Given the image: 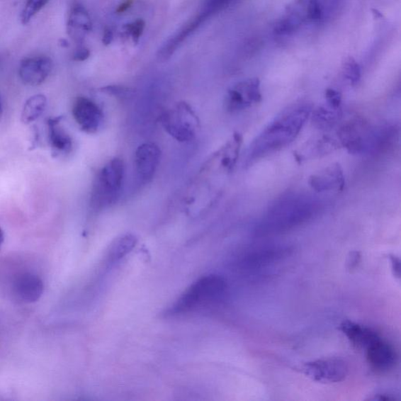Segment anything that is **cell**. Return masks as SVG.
<instances>
[{"label": "cell", "mask_w": 401, "mask_h": 401, "mask_svg": "<svg viewBox=\"0 0 401 401\" xmlns=\"http://www.w3.org/2000/svg\"><path fill=\"white\" fill-rule=\"evenodd\" d=\"M261 100V81L257 78L250 79L230 89L225 106L229 113H236L256 105Z\"/></svg>", "instance_id": "52a82bcc"}, {"label": "cell", "mask_w": 401, "mask_h": 401, "mask_svg": "<svg viewBox=\"0 0 401 401\" xmlns=\"http://www.w3.org/2000/svg\"><path fill=\"white\" fill-rule=\"evenodd\" d=\"M339 143L353 154L388 152L397 142L399 130L395 125H373L361 118L346 122L338 130Z\"/></svg>", "instance_id": "3957f363"}, {"label": "cell", "mask_w": 401, "mask_h": 401, "mask_svg": "<svg viewBox=\"0 0 401 401\" xmlns=\"http://www.w3.org/2000/svg\"><path fill=\"white\" fill-rule=\"evenodd\" d=\"M226 281L218 276L200 278L193 283L170 310V314L181 315L203 310L224 300L227 293Z\"/></svg>", "instance_id": "277c9868"}, {"label": "cell", "mask_w": 401, "mask_h": 401, "mask_svg": "<svg viewBox=\"0 0 401 401\" xmlns=\"http://www.w3.org/2000/svg\"><path fill=\"white\" fill-rule=\"evenodd\" d=\"M58 43H59V45H60L63 48H66V47H69V43L68 42V40H67L65 39H61L60 40H59Z\"/></svg>", "instance_id": "e575fe53"}, {"label": "cell", "mask_w": 401, "mask_h": 401, "mask_svg": "<svg viewBox=\"0 0 401 401\" xmlns=\"http://www.w3.org/2000/svg\"><path fill=\"white\" fill-rule=\"evenodd\" d=\"M339 330L344 334L352 345L356 348L366 349V350L380 338L373 329L350 320L341 322Z\"/></svg>", "instance_id": "d6986e66"}, {"label": "cell", "mask_w": 401, "mask_h": 401, "mask_svg": "<svg viewBox=\"0 0 401 401\" xmlns=\"http://www.w3.org/2000/svg\"><path fill=\"white\" fill-rule=\"evenodd\" d=\"M124 175V162L118 158L110 160L98 171L91 194V206L94 210H106L116 203L121 194Z\"/></svg>", "instance_id": "5b68a950"}, {"label": "cell", "mask_w": 401, "mask_h": 401, "mask_svg": "<svg viewBox=\"0 0 401 401\" xmlns=\"http://www.w3.org/2000/svg\"><path fill=\"white\" fill-rule=\"evenodd\" d=\"M13 288L19 298L26 303L38 301L44 290L41 278L31 273L21 274L14 281Z\"/></svg>", "instance_id": "ffe728a7"}, {"label": "cell", "mask_w": 401, "mask_h": 401, "mask_svg": "<svg viewBox=\"0 0 401 401\" xmlns=\"http://www.w3.org/2000/svg\"><path fill=\"white\" fill-rule=\"evenodd\" d=\"M72 115L79 128L87 133L98 132L103 120L101 108L86 96H79L74 102Z\"/></svg>", "instance_id": "9c48e42d"}, {"label": "cell", "mask_w": 401, "mask_h": 401, "mask_svg": "<svg viewBox=\"0 0 401 401\" xmlns=\"http://www.w3.org/2000/svg\"><path fill=\"white\" fill-rule=\"evenodd\" d=\"M371 400H378V401H390L395 400V397H392L388 395H377L373 398H370Z\"/></svg>", "instance_id": "d6a6232c"}, {"label": "cell", "mask_w": 401, "mask_h": 401, "mask_svg": "<svg viewBox=\"0 0 401 401\" xmlns=\"http://www.w3.org/2000/svg\"><path fill=\"white\" fill-rule=\"evenodd\" d=\"M344 75L351 85L358 83L361 77V67L354 58L349 57L344 65Z\"/></svg>", "instance_id": "cb8c5ba5"}, {"label": "cell", "mask_w": 401, "mask_h": 401, "mask_svg": "<svg viewBox=\"0 0 401 401\" xmlns=\"http://www.w3.org/2000/svg\"><path fill=\"white\" fill-rule=\"evenodd\" d=\"M303 371L315 382L337 383L346 380L349 368L343 360L328 358L306 363L303 367Z\"/></svg>", "instance_id": "ba28073f"}, {"label": "cell", "mask_w": 401, "mask_h": 401, "mask_svg": "<svg viewBox=\"0 0 401 401\" xmlns=\"http://www.w3.org/2000/svg\"><path fill=\"white\" fill-rule=\"evenodd\" d=\"M92 22L85 7L80 4H74L67 21V33L70 38L78 44L84 41L86 35L91 31Z\"/></svg>", "instance_id": "9a60e30c"}, {"label": "cell", "mask_w": 401, "mask_h": 401, "mask_svg": "<svg viewBox=\"0 0 401 401\" xmlns=\"http://www.w3.org/2000/svg\"><path fill=\"white\" fill-rule=\"evenodd\" d=\"M145 28V22L143 20L138 19L132 23L125 25L123 27L125 33L130 37L133 43H137L141 35H143Z\"/></svg>", "instance_id": "4316f807"}, {"label": "cell", "mask_w": 401, "mask_h": 401, "mask_svg": "<svg viewBox=\"0 0 401 401\" xmlns=\"http://www.w3.org/2000/svg\"><path fill=\"white\" fill-rule=\"evenodd\" d=\"M50 0H27L24 9L21 13V21L23 25H27L38 13Z\"/></svg>", "instance_id": "603a6c76"}, {"label": "cell", "mask_w": 401, "mask_h": 401, "mask_svg": "<svg viewBox=\"0 0 401 401\" xmlns=\"http://www.w3.org/2000/svg\"><path fill=\"white\" fill-rule=\"evenodd\" d=\"M359 259L360 256L358 254L354 252V254H351V257H350V261H349L348 264L351 265V267H354L358 263Z\"/></svg>", "instance_id": "836d02e7"}, {"label": "cell", "mask_w": 401, "mask_h": 401, "mask_svg": "<svg viewBox=\"0 0 401 401\" xmlns=\"http://www.w3.org/2000/svg\"><path fill=\"white\" fill-rule=\"evenodd\" d=\"M341 105L340 93L333 89H328L325 92L324 102L312 110V120L319 128L327 130L333 128L340 120Z\"/></svg>", "instance_id": "30bf717a"}, {"label": "cell", "mask_w": 401, "mask_h": 401, "mask_svg": "<svg viewBox=\"0 0 401 401\" xmlns=\"http://www.w3.org/2000/svg\"><path fill=\"white\" fill-rule=\"evenodd\" d=\"M300 21L297 16H289L286 18L281 19L274 31L278 35H288L294 33L295 29L300 26Z\"/></svg>", "instance_id": "484cf974"}, {"label": "cell", "mask_w": 401, "mask_h": 401, "mask_svg": "<svg viewBox=\"0 0 401 401\" xmlns=\"http://www.w3.org/2000/svg\"><path fill=\"white\" fill-rule=\"evenodd\" d=\"M322 9L319 0H307V14L312 21H319L322 18Z\"/></svg>", "instance_id": "83f0119b"}, {"label": "cell", "mask_w": 401, "mask_h": 401, "mask_svg": "<svg viewBox=\"0 0 401 401\" xmlns=\"http://www.w3.org/2000/svg\"><path fill=\"white\" fill-rule=\"evenodd\" d=\"M4 242V233L1 227H0V249H1Z\"/></svg>", "instance_id": "d590c367"}, {"label": "cell", "mask_w": 401, "mask_h": 401, "mask_svg": "<svg viewBox=\"0 0 401 401\" xmlns=\"http://www.w3.org/2000/svg\"><path fill=\"white\" fill-rule=\"evenodd\" d=\"M322 203L316 197L303 193H288L276 200L259 221V237L283 234L307 224L320 212Z\"/></svg>", "instance_id": "7a4b0ae2"}, {"label": "cell", "mask_w": 401, "mask_h": 401, "mask_svg": "<svg viewBox=\"0 0 401 401\" xmlns=\"http://www.w3.org/2000/svg\"><path fill=\"white\" fill-rule=\"evenodd\" d=\"M309 184L312 190L318 193L343 191L345 185L343 169L338 163H334L312 175Z\"/></svg>", "instance_id": "4fadbf2b"}, {"label": "cell", "mask_w": 401, "mask_h": 401, "mask_svg": "<svg viewBox=\"0 0 401 401\" xmlns=\"http://www.w3.org/2000/svg\"><path fill=\"white\" fill-rule=\"evenodd\" d=\"M160 158V148L154 143H145L137 147L135 166L141 180L149 181L152 179L159 165Z\"/></svg>", "instance_id": "7c38bea8"}, {"label": "cell", "mask_w": 401, "mask_h": 401, "mask_svg": "<svg viewBox=\"0 0 401 401\" xmlns=\"http://www.w3.org/2000/svg\"><path fill=\"white\" fill-rule=\"evenodd\" d=\"M113 38H114L113 33L111 32L110 29H108V30H106L105 33H103L102 42L103 44H105V45L107 46L109 45V44H111V42H113Z\"/></svg>", "instance_id": "4dcf8cb0"}, {"label": "cell", "mask_w": 401, "mask_h": 401, "mask_svg": "<svg viewBox=\"0 0 401 401\" xmlns=\"http://www.w3.org/2000/svg\"><path fill=\"white\" fill-rule=\"evenodd\" d=\"M91 52L84 47H79L75 52H74L72 58L76 62H84L90 57Z\"/></svg>", "instance_id": "f1b7e54d"}, {"label": "cell", "mask_w": 401, "mask_h": 401, "mask_svg": "<svg viewBox=\"0 0 401 401\" xmlns=\"http://www.w3.org/2000/svg\"><path fill=\"white\" fill-rule=\"evenodd\" d=\"M62 117L51 118L47 121L49 142L52 151L57 155L72 152L73 140L62 125Z\"/></svg>", "instance_id": "ac0fdd59"}, {"label": "cell", "mask_w": 401, "mask_h": 401, "mask_svg": "<svg viewBox=\"0 0 401 401\" xmlns=\"http://www.w3.org/2000/svg\"><path fill=\"white\" fill-rule=\"evenodd\" d=\"M288 248L281 246H271L259 248L249 252L244 257L242 265L248 269H259L281 261L288 254Z\"/></svg>", "instance_id": "2e32d148"}, {"label": "cell", "mask_w": 401, "mask_h": 401, "mask_svg": "<svg viewBox=\"0 0 401 401\" xmlns=\"http://www.w3.org/2000/svg\"><path fill=\"white\" fill-rule=\"evenodd\" d=\"M312 110V103L302 101L282 111L250 145L247 157L248 164L291 145L310 117Z\"/></svg>", "instance_id": "6da1fadb"}, {"label": "cell", "mask_w": 401, "mask_h": 401, "mask_svg": "<svg viewBox=\"0 0 401 401\" xmlns=\"http://www.w3.org/2000/svg\"><path fill=\"white\" fill-rule=\"evenodd\" d=\"M368 365L378 373H388L396 365L397 354L388 341L380 338L366 349Z\"/></svg>", "instance_id": "5bb4252c"}, {"label": "cell", "mask_w": 401, "mask_h": 401, "mask_svg": "<svg viewBox=\"0 0 401 401\" xmlns=\"http://www.w3.org/2000/svg\"><path fill=\"white\" fill-rule=\"evenodd\" d=\"M47 107V99L45 95L35 94L29 98L25 103L21 113V121L25 124H30L38 120Z\"/></svg>", "instance_id": "44dd1931"}, {"label": "cell", "mask_w": 401, "mask_h": 401, "mask_svg": "<svg viewBox=\"0 0 401 401\" xmlns=\"http://www.w3.org/2000/svg\"><path fill=\"white\" fill-rule=\"evenodd\" d=\"M233 0H205L203 6L202 13L206 18L211 17L213 14L224 10Z\"/></svg>", "instance_id": "d4e9b609"}, {"label": "cell", "mask_w": 401, "mask_h": 401, "mask_svg": "<svg viewBox=\"0 0 401 401\" xmlns=\"http://www.w3.org/2000/svg\"><path fill=\"white\" fill-rule=\"evenodd\" d=\"M53 67V62L46 56L25 58L19 66V77L26 85L40 86L49 77Z\"/></svg>", "instance_id": "8fae6325"}, {"label": "cell", "mask_w": 401, "mask_h": 401, "mask_svg": "<svg viewBox=\"0 0 401 401\" xmlns=\"http://www.w3.org/2000/svg\"><path fill=\"white\" fill-rule=\"evenodd\" d=\"M390 261L391 263V267L393 274L397 278H400V259L392 254L388 255Z\"/></svg>", "instance_id": "f546056e"}, {"label": "cell", "mask_w": 401, "mask_h": 401, "mask_svg": "<svg viewBox=\"0 0 401 401\" xmlns=\"http://www.w3.org/2000/svg\"><path fill=\"white\" fill-rule=\"evenodd\" d=\"M132 4V0H125L121 5L118 6L117 13H120L128 11Z\"/></svg>", "instance_id": "1f68e13d"}, {"label": "cell", "mask_w": 401, "mask_h": 401, "mask_svg": "<svg viewBox=\"0 0 401 401\" xmlns=\"http://www.w3.org/2000/svg\"><path fill=\"white\" fill-rule=\"evenodd\" d=\"M207 20L202 13H199L197 17L193 18L181 28L173 37L159 49L158 58L161 62H166L172 57L176 50L180 47L181 44L194 33L197 29Z\"/></svg>", "instance_id": "e0dca14e"}, {"label": "cell", "mask_w": 401, "mask_h": 401, "mask_svg": "<svg viewBox=\"0 0 401 401\" xmlns=\"http://www.w3.org/2000/svg\"><path fill=\"white\" fill-rule=\"evenodd\" d=\"M161 123L168 135L181 143L194 140L199 129L198 118L186 102L177 103L165 111Z\"/></svg>", "instance_id": "8992f818"}, {"label": "cell", "mask_w": 401, "mask_h": 401, "mask_svg": "<svg viewBox=\"0 0 401 401\" xmlns=\"http://www.w3.org/2000/svg\"><path fill=\"white\" fill-rule=\"evenodd\" d=\"M4 111V103L1 95H0V120H1Z\"/></svg>", "instance_id": "8d00e7d4"}, {"label": "cell", "mask_w": 401, "mask_h": 401, "mask_svg": "<svg viewBox=\"0 0 401 401\" xmlns=\"http://www.w3.org/2000/svg\"><path fill=\"white\" fill-rule=\"evenodd\" d=\"M337 147L338 145L335 141L324 137L317 140L314 145H310L304 147L300 153L296 154V158L298 160L303 161V159H308L309 156L313 154L318 156L319 154L330 152L333 151L334 148Z\"/></svg>", "instance_id": "7402d4cb"}]
</instances>
